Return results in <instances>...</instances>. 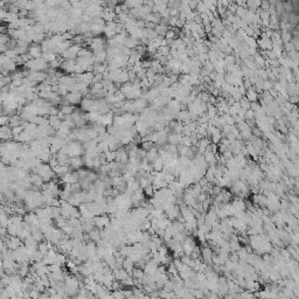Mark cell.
I'll use <instances>...</instances> for the list:
<instances>
[{"label":"cell","instance_id":"11","mask_svg":"<svg viewBox=\"0 0 299 299\" xmlns=\"http://www.w3.org/2000/svg\"><path fill=\"white\" fill-rule=\"evenodd\" d=\"M104 157H105V160H107L109 164H111L113 161H116V151H108V152L104 153Z\"/></svg>","mask_w":299,"mask_h":299},{"label":"cell","instance_id":"8","mask_svg":"<svg viewBox=\"0 0 299 299\" xmlns=\"http://www.w3.org/2000/svg\"><path fill=\"white\" fill-rule=\"evenodd\" d=\"M49 125L53 127L54 130H59L61 127V124H62V120L60 119L59 116H49Z\"/></svg>","mask_w":299,"mask_h":299},{"label":"cell","instance_id":"9","mask_svg":"<svg viewBox=\"0 0 299 299\" xmlns=\"http://www.w3.org/2000/svg\"><path fill=\"white\" fill-rule=\"evenodd\" d=\"M88 235H89V237H90V241H93V242H100V239H102L100 229H97V228L93 229Z\"/></svg>","mask_w":299,"mask_h":299},{"label":"cell","instance_id":"14","mask_svg":"<svg viewBox=\"0 0 299 299\" xmlns=\"http://www.w3.org/2000/svg\"><path fill=\"white\" fill-rule=\"evenodd\" d=\"M179 136H177V134H172V136H170L168 137V140H170V143H172V144H177L178 141H179Z\"/></svg>","mask_w":299,"mask_h":299},{"label":"cell","instance_id":"7","mask_svg":"<svg viewBox=\"0 0 299 299\" xmlns=\"http://www.w3.org/2000/svg\"><path fill=\"white\" fill-rule=\"evenodd\" d=\"M70 168L71 167L69 166V165H59V166H56L54 168V172H55L56 175H59V177H63V175H66L67 173L71 172Z\"/></svg>","mask_w":299,"mask_h":299},{"label":"cell","instance_id":"3","mask_svg":"<svg viewBox=\"0 0 299 299\" xmlns=\"http://www.w3.org/2000/svg\"><path fill=\"white\" fill-rule=\"evenodd\" d=\"M62 98H64L68 104L75 107L77 104H81V102L83 100V96H82L81 93H69L66 97H62Z\"/></svg>","mask_w":299,"mask_h":299},{"label":"cell","instance_id":"5","mask_svg":"<svg viewBox=\"0 0 299 299\" xmlns=\"http://www.w3.org/2000/svg\"><path fill=\"white\" fill-rule=\"evenodd\" d=\"M84 159L83 157H74V158H70L69 159V166L71 168H75V170H81V167L84 166Z\"/></svg>","mask_w":299,"mask_h":299},{"label":"cell","instance_id":"1","mask_svg":"<svg viewBox=\"0 0 299 299\" xmlns=\"http://www.w3.org/2000/svg\"><path fill=\"white\" fill-rule=\"evenodd\" d=\"M84 153H86V150L80 141H70L69 143V153H68L69 158L81 157Z\"/></svg>","mask_w":299,"mask_h":299},{"label":"cell","instance_id":"6","mask_svg":"<svg viewBox=\"0 0 299 299\" xmlns=\"http://www.w3.org/2000/svg\"><path fill=\"white\" fill-rule=\"evenodd\" d=\"M93 103H95V100H93V98L84 97V98L82 100V102H81V110H82V111H88V112H90L93 107Z\"/></svg>","mask_w":299,"mask_h":299},{"label":"cell","instance_id":"13","mask_svg":"<svg viewBox=\"0 0 299 299\" xmlns=\"http://www.w3.org/2000/svg\"><path fill=\"white\" fill-rule=\"evenodd\" d=\"M154 188H153V186L151 185V186H148V187H146L145 189H144V194H145V196H152L153 194H154Z\"/></svg>","mask_w":299,"mask_h":299},{"label":"cell","instance_id":"12","mask_svg":"<svg viewBox=\"0 0 299 299\" xmlns=\"http://www.w3.org/2000/svg\"><path fill=\"white\" fill-rule=\"evenodd\" d=\"M141 148L145 150L146 152H148L151 148H153V143L152 141H150V140H148V141H143V143H141Z\"/></svg>","mask_w":299,"mask_h":299},{"label":"cell","instance_id":"4","mask_svg":"<svg viewBox=\"0 0 299 299\" xmlns=\"http://www.w3.org/2000/svg\"><path fill=\"white\" fill-rule=\"evenodd\" d=\"M28 54L33 57V59H40L42 57V48H41V45H36V43H32L29 48H28Z\"/></svg>","mask_w":299,"mask_h":299},{"label":"cell","instance_id":"2","mask_svg":"<svg viewBox=\"0 0 299 299\" xmlns=\"http://www.w3.org/2000/svg\"><path fill=\"white\" fill-rule=\"evenodd\" d=\"M93 221H95V227L97 229H105L108 227L111 226V219L110 216H108L107 214H103V215H100V216H95L93 217Z\"/></svg>","mask_w":299,"mask_h":299},{"label":"cell","instance_id":"10","mask_svg":"<svg viewBox=\"0 0 299 299\" xmlns=\"http://www.w3.org/2000/svg\"><path fill=\"white\" fill-rule=\"evenodd\" d=\"M42 57H43V59H45L48 63H52V62H54V61L57 60L59 55H57V54H55V53H53V52H49V53H43V54H42Z\"/></svg>","mask_w":299,"mask_h":299}]
</instances>
